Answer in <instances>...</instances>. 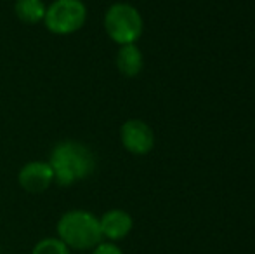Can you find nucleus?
Segmentation results:
<instances>
[{"label":"nucleus","mask_w":255,"mask_h":254,"mask_svg":"<svg viewBox=\"0 0 255 254\" xmlns=\"http://www.w3.org/2000/svg\"><path fill=\"white\" fill-rule=\"evenodd\" d=\"M142 66H144V58L137 45H120V51L117 54V68L124 77H137Z\"/></svg>","instance_id":"obj_8"},{"label":"nucleus","mask_w":255,"mask_h":254,"mask_svg":"<svg viewBox=\"0 0 255 254\" xmlns=\"http://www.w3.org/2000/svg\"><path fill=\"white\" fill-rule=\"evenodd\" d=\"M49 164L52 167L54 181L59 187H71L94 173L96 157L87 145L66 139L52 148Z\"/></svg>","instance_id":"obj_1"},{"label":"nucleus","mask_w":255,"mask_h":254,"mask_svg":"<svg viewBox=\"0 0 255 254\" xmlns=\"http://www.w3.org/2000/svg\"><path fill=\"white\" fill-rule=\"evenodd\" d=\"M57 239L68 249L89 251L103 242L99 218L84 209H71L57 221Z\"/></svg>","instance_id":"obj_2"},{"label":"nucleus","mask_w":255,"mask_h":254,"mask_svg":"<svg viewBox=\"0 0 255 254\" xmlns=\"http://www.w3.org/2000/svg\"><path fill=\"white\" fill-rule=\"evenodd\" d=\"M31 254H71V251L57 237H47L35 244Z\"/></svg>","instance_id":"obj_10"},{"label":"nucleus","mask_w":255,"mask_h":254,"mask_svg":"<svg viewBox=\"0 0 255 254\" xmlns=\"http://www.w3.org/2000/svg\"><path fill=\"white\" fill-rule=\"evenodd\" d=\"M21 188L28 193H42L54 183V173L49 162L44 160H31L21 167L17 174Z\"/></svg>","instance_id":"obj_6"},{"label":"nucleus","mask_w":255,"mask_h":254,"mask_svg":"<svg viewBox=\"0 0 255 254\" xmlns=\"http://www.w3.org/2000/svg\"><path fill=\"white\" fill-rule=\"evenodd\" d=\"M142 16L134 5L117 2L104 14V30L118 45L135 44L142 35Z\"/></svg>","instance_id":"obj_3"},{"label":"nucleus","mask_w":255,"mask_h":254,"mask_svg":"<svg viewBox=\"0 0 255 254\" xmlns=\"http://www.w3.org/2000/svg\"><path fill=\"white\" fill-rule=\"evenodd\" d=\"M47 5L44 0H16L14 3V12L23 23L26 24H38L44 21Z\"/></svg>","instance_id":"obj_9"},{"label":"nucleus","mask_w":255,"mask_h":254,"mask_svg":"<svg viewBox=\"0 0 255 254\" xmlns=\"http://www.w3.org/2000/svg\"><path fill=\"white\" fill-rule=\"evenodd\" d=\"M92 254H124V251L113 242H101L92 249Z\"/></svg>","instance_id":"obj_11"},{"label":"nucleus","mask_w":255,"mask_h":254,"mask_svg":"<svg viewBox=\"0 0 255 254\" xmlns=\"http://www.w3.org/2000/svg\"><path fill=\"white\" fill-rule=\"evenodd\" d=\"M99 227H101L103 239L115 242L122 241L130 234L134 221H132L130 214L127 211L122 209H110L99 218Z\"/></svg>","instance_id":"obj_7"},{"label":"nucleus","mask_w":255,"mask_h":254,"mask_svg":"<svg viewBox=\"0 0 255 254\" xmlns=\"http://www.w3.org/2000/svg\"><path fill=\"white\" fill-rule=\"evenodd\" d=\"M120 141L127 152L134 155H146L154 146V132L144 120L130 119L122 124Z\"/></svg>","instance_id":"obj_5"},{"label":"nucleus","mask_w":255,"mask_h":254,"mask_svg":"<svg viewBox=\"0 0 255 254\" xmlns=\"http://www.w3.org/2000/svg\"><path fill=\"white\" fill-rule=\"evenodd\" d=\"M87 21V5L82 0H54L45 10L44 23L54 35H71Z\"/></svg>","instance_id":"obj_4"}]
</instances>
